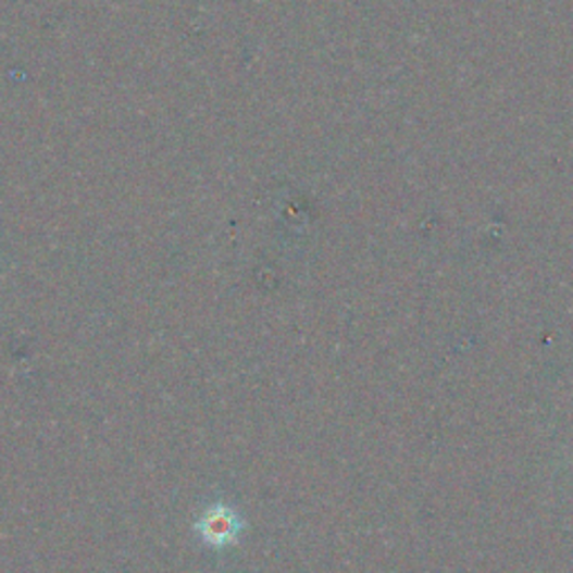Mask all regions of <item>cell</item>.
<instances>
[{
	"instance_id": "6da1fadb",
	"label": "cell",
	"mask_w": 573,
	"mask_h": 573,
	"mask_svg": "<svg viewBox=\"0 0 573 573\" xmlns=\"http://www.w3.org/2000/svg\"><path fill=\"white\" fill-rule=\"evenodd\" d=\"M242 526L245 524H242L240 515L232 507L213 505L200 515L196 531L209 547L222 549V547L234 545L240 538Z\"/></svg>"
}]
</instances>
